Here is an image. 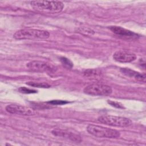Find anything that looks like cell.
<instances>
[{"mask_svg": "<svg viewBox=\"0 0 146 146\" xmlns=\"http://www.w3.org/2000/svg\"><path fill=\"white\" fill-rule=\"evenodd\" d=\"M30 5L34 10L44 14L59 13L64 7L62 2L54 1H33L30 2Z\"/></svg>", "mask_w": 146, "mask_h": 146, "instance_id": "cell-1", "label": "cell"}, {"mask_svg": "<svg viewBox=\"0 0 146 146\" xmlns=\"http://www.w3.org/2000/svg\"><path fill=\"white\" fill-rule=\"evenodd\" d=\"M50 36L48 31L33 29H23L15 33L13 37L16 39H46Z\"/></svg>", "mask_w": 146, "mask_h": 146, "instance_id": "cell-2", "label": "cell"}, {"mask_svg": "<svg viewBox=\"0 0 146 146\" xmlns=\"http://www.w3.org/2000/svg\"><path fill=\"white\" fill-rule=\"evenodd\" d=\"M87 132L96 137L102 138H118L120 136V132L114 129L104 127L98 125L90 124L87 127Z\"/></svg>", "mask_w": 146, "mask_h": 146, "instance_id": "cell-3", "label": "cell"}, {"mask_svg": "<svg viewBox=\"0 0 146 146\" xmlns=\"http://www.w3.org/2000/svg\"><path fill=\"white\" fill-rule=\"evenodd\" d=\"M98 121L102 124L112 127H125L132 124V121L128 118L109 115L100 116L98 118Z\"/></svg>", "mask_w": 146, "mask_h": 146, "instance_id": "cell-4", "label": "cell"}, {"mask_svg": "<svg viewBox=\"0 0 146 146\" xmlns=\"http://www.w3.org/2000/svg\"><path fill=\"white\" fill-rule=\"evenodd\" d=\"M83 92L86 94L93 96H107L112 93V90L108 85L94 83L87 86L84 88Z\"/></svg>", "mask_w": 146, "mask_h": 146, "instance_id": "cell-5", "label": "cell"}, {"mask_svg": "<svg viewBox=\"0 0 146 146\" xmlns=\"http://www.w3.org/2000/svg\"><path fill=\"white\" fill-rule=\"evenodd\" d=\"M27 68L31 71L35 72H47L54 71L55 67L44 61L40 60H33L26 64Z\"/></svg>", "mask_w": 146, "mask_h": 146, "instance_id": "cell-6", "label": "cell"}, {"mask_svg": "<svg viewBox=\"0 0 146 146\" xmlns=\"http://www.w3.org/2000/svg\"><path fill=\"white\" fill-rule=\"evenodd\" d=\"M6 111L10 113L24 116H31L35 114V111L29 107L16 104H11L6 107Z\"/></svg>", "mask_w": 146, "mask_h": 146, "instance_id": "cell-7", "label": "cell"}, {"mask_svg": "<svg viewBox=\"0 0 146 146\" xmlns=\"http://www.w3.org/2000/svg\"><path fill=\"white\" fill-rule=\"evenodd\" d=\"M113 59L119 62H131L136 59V55L128 50H119L116 51L113 55Z\"/></svg>", "mask_w": 146, "mask_h": 146, "instance_id": "cell-8", "label": "cell"}, {"mask_svg": "<svg viewBox=\"0 0 146 146\" xmlns=\"http://www.w3.org/2000/svg\"><path fill=\"white\" fill-rule=\"evenodd\" d=\"M51 133L54 136L64 137L75 143H80L82 140L81 136L79 135L66 129L56 128L53 129L51 131Z\"/></svg>", "mask_w": 146, "mask_h": 146, "instance_id": "cell-9", "label": "cell"}, {"mask_svg": "<svg viewBox=\"0 0 146 146\" xmlns=\"http://www.w3.org/2000/svg\"><path fill=\"white\" fill-rule=\"evenodd\" d=\"M109 29L114 34L122 37H124L128 39H136L139 37L138 34L121 27L113 26H110Z\"/></svg>", "mask_w": 146, "mask_h": 146, "instance_id": "cell-10", "label": "cell"}, {"mask_svg": "<svg viewBox=\"0 0 146 146\" xmlns=\"http://www.w3.org/2000/svg\"><path fill=\"white\" fill-rule=\"evenodd\" d=\"M120 71L124 74V75L129 76V77H133L136 80L142 82H145V74H141L138 72H136L133 70H132L129 68H123L120 69Z\"/></svg>", "mask_w": 146, "mask_h": 146, "instance_id": "cell-11", "label": "cell"}, {"mask_svg": "<svg viewBox=\"0 0 146 146\" xmlns=\"http://www.w3.org/2000/svg\"><path fill=\"white\" fill-rule=\"evenodd\" d=\"M84 75L87 77H94L100 74V71L97 69H89L84 72Z\"/></svg>", "mask_w": 146, "mask_h": 146, "instance_id": "cell-12", "label": "cell"}, {"mask_svg": "<svg viewBox=\"0 0 146 146\" xmlns=\"http://www.w3.org/2000/svg\"><path fill=\"white\" fill-rule=\"evenodd\" d=\"M77 31L78 33L85 35H92L95 34V31L88 27H79Z\"/></svg>", "mask_w": 146, "mask_h": 146, "instance_id": "cell-13", "label": "cell"}, {"mask_svg": "<svg viewBox=\"0 0 146 146\" xmlns=\"http://www.w3.org/2000/svg\"><path fill=\"white\" fill-rule=\"evenodd\" d=\"M60 60L61 63H62V64L67 68H71L73 66L72 63L68 59H67L65 57H61L60 58Z\"/></svg>", "mask_w": 146, "mask_h": 146, "instance_id": "cell-14", "label": "cell"}, {"mask_svg": "<svg viewBox=\"0 0 146 146\" xmlns=\"http://www.w3.org/2000/svg\"><path fill=\"white\" fill-rule=\"evenodd\" d=\"M27 84L33 86V87H43V88H46V87H49L50 86L47 84V83H36L34 82H29L26 83Z\"/></svg>", "mask_w": 146, "mask_h": 146, "instance_id": "cell-15", "label": "cell"}, {"mask_svg": "<svg viewBox=\"0 0 146 146\" xmlns=\"http://www.w3.org/2000/svg\"><path fill=\"white\" fill-rule=\"evenodd\" d=\"M19 91L22 92V93H24V94H33V93H36V91L34 90H32V89H30L26 87H20L19 88Z\"/></svg>", "mask_w": 146, "mask_h": 146, "instance_id": "cell-16", "label": "cell"}, {"mask_svg": "<svg viewBox=\"0 0 146 146\" xmlns=\"http://www.w3.org/2000/svg\"><path fill=\"white\" fill-rule=\"evenodd\" d=\"M68 103V102L67 101L61 100H53L47 102V103L51 104L52 105H63Z\"/></svg>", "mask_w": 146, "mask_h": 146, "instance_id": "cell-17", "label": "cell"}, {"mask_svg": "<svg viewBox=\"0 0 146 146\" xmlns=\"http://www.w3.org/2000/svg\"><path fill=\"white\" fill-rule=\"evenodd\" d=\"M108 103L111 105L113 107H116V108H124V106H123L122 104H121L120 103H119V102H113V101H111V100H108Z\"/></svg>", "mask_w": 146, "mask_h": 146, "instance_id": "cell-18", "label": "cell"}]
</instances>
